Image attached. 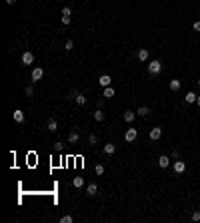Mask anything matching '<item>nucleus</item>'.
I'll return each instance as SVG.
<instances>
[{
	"instance_id": "obj_3",
	"label": "nucleus",
	"mask_w": 200,
	"mask_h": 223,
	"mask_svg": "<svg viewBox=\"0 0 200 223\" xmlns=\"http://www.w3.org/2000/svg\"><path fill=\"white\" fill-rule=\"evenodd\" d=\"M148 137H150V141H158V139L162 137V129H160V127H154V129H150V135H148Z\"/></svg>"
},
{
	"instance_id": "obj_19",
	"label": "nucleus",
	"mask_w": 200,
	"mask_h": 223,
	"mask_svg": "<svg viewBox=\"0 0 200 223\" xmlns=\"http://www.w3.org/2000/svg\"><path fill=\"white\" fill-rule=\"evenodd\" d=\"M134 117H136V115H134L132 111H124V121H126V123H132Z\"/></svg>"
},
{
	"instance_id": "obj_17",
	"label": "nucleus",
	"mask_w": 200,
	"mask_h": 223,
	"mask_svg": "<svg viewBox=\"0 0 200 223\" xmlns=\"http://www.w3.org/2000/svg\"><path fill=\"white\" fill-rule=\"evenodd\" d=\"M102 97H104V99H112V97H114V88H112V87H104Z\"/></svg>"
},
{
	"instance_id": "obj_12",
	"label": "nucleus",
	"mask_w": 200,
	"mask_h": 223,
	"mask_svg": "<svg viewBox=\"0 0 200 223\" xmlns=\"http://www.w3.org/2000/svg\"><path fill=\"white\" fill-rule=\"evenodd\" d=\"M104 153H106V155H114V153H116V145H114V143H106V145H104Z\"/></svg>"
},
{
	"instance_id": "obj_6",
	"label": "nucleus",
	"mask_w": 200,
	"mask_h": 223,
	"mask_svg": "<svg viewBox=\"0 0 200 223\" xmlns=\"http://www.w3.org/2000/svg\"><path fill=\"white\" fill-rule=\"evenodd\" d=\"M100 87H110V83H112V78H110V74H102V77L98 78Z\"/></svg>"
},
{
	"instance_id": "obj_2",
	"label": "nucleus",
	"mask_w": 200,
	"mask_h": 223,
	"mask_svg": "<svg viewBox=\"0 0 200 223\" xmlns=\"http://www.w3.org/2000/svg\"><path fill=\"white\" fill-rule=\"evenodd\" d=\"M136 137H138V131H136V129H128V131L124 133V141H126V143H132Z\"/></svg>"
},
{
	"instance_id": "obj_4",
	"label": "nucleus",
	"mask_w": 200,
	"mask_h": 223,
	"mask_svg": "<svg viewBox=\"0 0 200 223\" xmlns=\"http://www.w3.org/2000/svg\"><path fill=\"white\" fill-rule=\"evenodd\" d=\"M158 165H160L162 169H166V167L170 165V157H168V155H160V157H158Z\"/></svg>"
},
{
	"instance_id": "obj_23",
	"label": "nucleus",
	"mask_w": 200,
	"mask_h": 223,
	"mask_svg": "<svg viewBox=\"0 0 200 223\" xmlns=\"http://www.w3.org/2000/svg\"><path fill=\"white\" fill-rule=\"evenodd\" d=\"M24 95H26V97H34V87H30V85H28V87L24 88Z\"/></svg>"
},
{
	"instance_id": "obj_34",
	"label": "nucleus",
	"mask_w": 200,
	"mask_h": 223,
	"mask_svg": "<svg viewBox=\"0 0 200 223\" xmlns=\"http://www.w3.org/2000/svg\"><path fill=\"white\" fill-rule=\"evenodd\" d=\"M6 4H8V6H14V4H16V0H6Z\"/></svg>"
},
{
	"instance_id": "obj_30",
	"label": "nucleus",
	"mask_w": 200,
	"mask_h": 223,
	"mask_svg": "<svg viewBox=\"0 0 200 223\" xmlns=\"http://www.w3.org/2000/svg\"><path fill=\"white\" fill-rule=\"evenodd\" d=\"M62 24H70V16H62Z\"/></svg>"
},
{
	"instance_id": "obj_9",
	"label": "nucleus",
	"mask_w": 200,
	"mask_h": 223,
	"mask_svg": "<svg viewBox=\"0 0 200 223\" xmlns=\"http://www.w3.org/2000/svg\"><path fill=\"white\" fill-rule=\"evenodd\" d=\"M78 139H80V135H78V131H70V133H68V143H70V145H74V143H78Z\"/></svg>"
},
{
	"instance_id": "obj_8",
	"label": "nucleus",
	"mask_w": 200,
	"mask_h": 223,
	"mask_svg": "<svg viewBox=\"0 0 200 223\" xmlns=\"http://www.w3.org/2000/svg\"><path fill=\"white\" fill-rule=\"evenodd\" d=\"M46 129H48L50 133H56V131H58V123L54 121V119H48V123H46Z\"/></svg>"
},
{
	"instance_id": "obj_32",
	"label": "nucleus",
	"mask_w": 200,
	"mask_h": 223,
	"mask_svg": "<svg viewBox=\"0 0 200 223\" xmlns=\"http://www.w3.org/2000/svg\"><path fill=\"white\" fill-rule=\"evenodd\" d=\"M194 30H196V32H200V20H196V22H194Z\"/></svg>"
},
{
	"instance_id": "obj_26",
	"label": "nucleus",
	"mask_w": 200,
	"mask_h": 223,
	"mask_svg": "<svg viewBox=\"0 0 200 223\" xmlns=\"http://www.w3.org/2000/svg\"><path fill=\"white\" fill-rule=\"evenodd\" d=\"M88 143H90V145H96V143H98V137H96V135H90V137H88Z\"/></svg>"
},
{
	"instance_id": "obj_24",
	"label": "nucleus",
	"mask_w": 200,
	"mask_h": 223,
	"mask_svg": "<svg viewBox=\"0 0 200 223\" xmlns=\"http://www.w3.org/2000/svg\"><path fill=\"white\" fill-rule=\"evenodd\" d=\"M148 113H150V109H148V107H140V109H138V115H140V117H146Z\"/></svg>"
},
{
	"instance_id": "obj_7",
	"label": "nucleus",
	"mask_w": 200,
	"mask_h": 223,
	"mask_svg": "<svg viewBox=\"0 0 200 223\" xmlns=\"http://www.w3.org/2000/svg\"><path fill=\"white\" fill-rule=\"evenodd\" d=\"M136 58H138L140 63H144V60H148V49H140L138 52H136Z\"/></svg>"
},
{
	"instance_id": "obj_33",
	"label": "nucleus",
	"mask_w": 200,
	"mask_h": 223,
	"mask_svg": "<svg viewBox=\"0 0 200 223\" xmlns=\"http://www.w3.org/2000/svg\"><path fill=\"white\" fill-rule=\"evenodd\" d=\"M178 157H180V153H178V151L174 149V151H172V159H178Z\"/></svg>"
},
{
	"instance_id": "obj_10",
	"label": "nucleus",
	"mask_w": 200,
	"mask_h": 223,
	"mask_svg": "<svg viewBox=\"0 0 200 223\" xmlns=\"http://www.w3.org/2000/svg\"><path fill=\"white\" fill-rule=\"evenodd\" d=\"M174 171H176V173H184L186 171V163L184 161H174Z\"/></svg>"
},
{
	"instance_id": "obj_15",
	"label": "nucleus",
	"mask_w": 200,
	"mask_h": 223,
	"mask_svg": "<svg viewBox=\"0 0 200 223\" xmlns=\"http://www.w3.org/2000/svg\"><path fill=\"white\" fill-rule=\"evenodd\" d=\"M168 87H170V91H172V92H176V91H180L182 83H180V81H176V78H174V81H170V85H168Z\"/></svg>"
},
{
	"instance_id": "obj_28",
	"label": "nucleus",
	"mask_w": 200,
	"mask_h": 223,
	"mask_svg": "<svg viewBox=\"0 0 200 223\" xmlns=\"http://www.w3.org/2000/svg\"><path fill=\"white\" fill-rule=\"evenodd\" d=\"M96 175H102V173H104V167H102V165H96Z\"/></svg>"
},
{
	"instance_id": "obj_5",
	"label": "nucleus",
	"mask_w": 200,
	"mask_h": 223,
	"mask_svg": "<svg viewBox=\"0 0 200 223\" xmlns=\"http://www.w3.org/2000/svg\"><path fill=\"white\" fill-rule=\"evenodd\" d=\"M44 77V68H34V70H32V81H34V83H36V81H40V78H42Z\"/></svg>"
},
{
	"instance_id": "obj_11",
	"label": "nucleus",
	"mask_w": 200,
	"mask_h": 223,
	"mask_svg": "<svg viewBox=\"0 0 200 223\" xmlns=\"http://www.w3.org/2000/svg\"><path fill=\"white\" fill-rule=\"evenodd\" d=\"M34 63V54L32 52H24L22 54V64H32Z\"/></svg>"
},
{
	"instance_id": "obj_29",
	"label": "nucleus",
	"mask_w": 200,
	"mask_h": 223,
	"mask_svg": "<svg viewBox=\"0 0 200 223\" xmlns=\"http://www.w3.org/2000/svg\"><path fill=\"white\" fill-rule=\"evenodd\" d=\"M192 221H200V211H194V213H192Z\"/></svg>"
},
{
	"instance_id": "obj_36",
	"label": "nucleus",
	"mask_w": 200,
	"mask_h": 223,
	"mask_svg": "<svg viewBox=\"0 0 200 223\" xmlns=\"http://www.w3.org/2000/svg\"><path fill=\"white\" fill-rule=\"evenodd\" d=\"M198 87H200V78H198Z\"/></svg>"
},
{
	"instance_id": "obj_14",
	"label": "nucleus",
	"mask_w": 200,
	"mask_h": 223,
	"mask_svg": "<svg viewBox=\"0 0 200 223\" xmlns=\"http://www.w3.org/2000/svg\"><path fill=\"white\" fill-rule=\"evenodd\" d=\"M12 119H14L16 123H22V121H24V113L20 111V109H16V111L12 113Z\"/></svg>"
},
{
	"instance_id": "obj_16",
	"label": "nucleus",
	"mask_w": 200,
	"mask_h": 223,
	"mask_svg": "<svg viewBox=\"0 0 200 223\" xmlns=\"http://www.w3.org/2000/svg\"><path fill=\"white\" fill-rule=\"evenodd\" d=\"M196 99H198V95L196 92H186V97H184V101L190 105V103H196Z\"/></svg>"
},
{
	"instance_id": "obj_18",
	"label": "nucleus",
	"mask_w": 200,
	"mask_h": 223,
	"mask_svg": "<svg viewBox=\"0 0 200 223\" xmlns=\"http://www.w3.org/2000/svg\"><path fill=\"white\" fill-rule=\"evenodd\" d=\"M74 101H76V105H80V107H84V105H86V97H84V95H80V92H76Z\"/></svg>"
},
{
	"instance_id": "obj_20",
	"label": "nucleus",
	"mask_w": 200,
	"mask_h": 223,
	"mask_svg": "<svg viewBox=\"0 0 200 223\" xmlns=\"http://www.w3.org/2000/svg\"><path fill=\"white\" fill-rule=\"evenodd\" d=\"M72 185H74L76 189H80L82 185H84V179H82V177H74V179H72Z\"/></svg>"
},
{
	"instance_id": "obj_22",
	"label": "nucleus",
	"mask_w": 200,
	"mask_h": 223,
	"mask_svg": "<svg viewBox=\"0 0 200 223\" xmlns=\"http://www.w3.org/2000/svg\"><path fill=\"white\" fill-rule=\"evenodd\" d=\"M72 221H74L72 215H62V217H60V223H72Z\"/></svg>"
},
{
	"instance_id": "obj_27",
	"label": "nucleus",
	"mask_w": 200,
	"mask_h": 223,
	"mask_svg": "<svg viewBox=\"0 0 200 223\" xmlns=\"http://www.w3.org/2000/svg\"><path fill=\"white\" fill-rule=\"evenodd\" d=\"M70 14H72V10L68 8V6H66V8H62V16H70Z\"/></svg>"
},
{
	"instance_id": "obj_13",
	"label": "nucleus",
	"mask_w": 200,
	"mask_h": 223,
	"mask_svg": "<svg viewBox=\"0 0 200 223\" xmlns=\"http://www.w3.org/2000/svg\"><path fill=\"white\" fill-rule=\"evenodd\" d=\"M86 193L90 195V197H94V195L98 193V185H96V183H90L88 187H86Z\"/></svg>"
},
{
	"instance_id": "obj_25",
	"label": "nucleus",
	"mask_w": 200,
	"mask_h": 223,
	"mask_svg": "<svg viewBox=\"0 0 200 223\" xmlns=\"http://www.w3.org/2000/svg\"><path fill=\"white\" fill-rule=\"evenodd\" d=\"M74 49V40H66V44H64V50H72Z\"/></svg>"
},
{
	"instance_id": "obj_35",
	"label": "nucleus",
	"mask_w": 200,
	"mask_h": 223,
	"mask_svg": "<svg viewBox=\"0 0 200 223\" xmlns=\"http://www.w3.org/2000/svg\"><path fill=\"white\" fill-rule=\"evenodd\" d=\"M196 105H198V107H200V95H198V99H196Z\"/></svg>"
},
{
	"instance_id": "obj_1",
	"label": "nucleus",
	"mask_w": 200,
	"mask_h": 223,
	"mask_svg": "<svg viewBox=\"0 0 200 223\" xmlns=\"http://www.w3.org/2000/svg\"><path fill=\"white\" fill-rule=\"evenodd\" d=\"M162 70V63L160 60H150V63H148V73L150 74H158Z\"/></svg>"
},
{
	"instance_id": "obj_31",
	"label": "nucleus",
	"mask_w": 200,
	"mask_h": 223,
	"mask_svg": "<svg viewBox=\"0 0 200 223\" xmlns=\"http://www.w3.org/2000/svg\"><path fill=\"white\" fill-rule=\"evenodd\" d=\"M54 151H56V153H58V151H62V143H54Z\"/></svg>"
},
{
	"instance_id": "obj_21",
	"label": "nucleus",
	"mask_w": 200,
	"mask_h": 223,
	"mask_svg": "<svg viewBox=\"0 0 200 223\" xmlns=\"http://www.w3.org/2000/svg\"><path fill=\"white\" fill-rule=\"evenodd\" d=\"M94 119H96L98 123H102V121H104V111H102V109H98V111L94 113Z\"/></svg>"
}]
</instances>
